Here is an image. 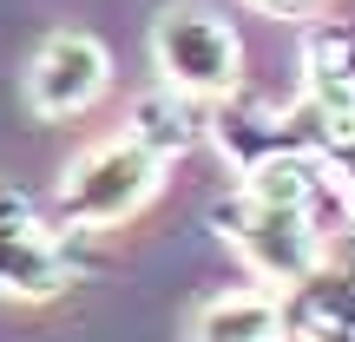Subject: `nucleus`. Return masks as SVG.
<instances>
[{
	"mask_svg": "<svg viewBox=\"0 0 355 342\" xmlns=\"http://www.w3.org/2000/svg\"><path fill=\"white\" fill-rule=\"evenodd\" d=\"M343 191H349V211H355V158L343 165Z\"/></svg>",
	"mask_w": 355,
	"mask_h": 342,
	"instance_id": "ddd939ff",
	"label": "nucleus"
},
{
	"mask_svg": "<svg viewBox=\"0 0 355 342\" xmlns=\"http://www.w3.org/2000/svg\"><path fill=\"white\" fill-rule=\"evenodd\" d=\"M79 237H86L79 224H46L40 211L0 224V296L7 303H53L86 270Z\"/></svg>",
	"mask_w": 355,
	"mask_h": 342,
	"instance_id": "423d86ee",
	"label": "nucleus"
},
{
	"mask_svg": "<svg viewBox=\"0 0 355 342\" xmlns=\"http://www.w3.org/2000/svg\"><path fill=\"white\" fill-rule=\"evenodd\" d=\"M204 119H211V105L204 99H184V92H171V86H158V92H145L139 105L125 112V132L139 145H152L158 158H184V152H198L204 145Z\"/></svg>",
	"mask_w": 355,
	"mask_h": 342,
	"instance_id": "9d476101",
	"label": "nucleus"
},
{
	"mask_svg": "<svg viewBox=\"0 0 355 342\" xmlns=\"http://www.w3.org/2000/svg\"><path fill=\"white\" fill-rule=\"evenodd\" d=\"M105 92H112V53H105V40L79 33V26L46 33L26 60V105L40 119H79Z\"/></svg>",
	"mask_w": 355,
	"mask_h": 342,
	"instance_id": "39448f33",
	"label": "nucleus"
},
{
	"mask_svg": "<svg viewBox=\"0 0 355 342\" xmlns=\"http://www.w3.org/2000/svg\"><path fill=\"white\" fill-rule=\"evenodd\" d=\"M243 7H257V13H270V20H309V13H316L322 0H243Z\"/></svg>",
	"mask_w": 355,
	"mask_h": 342,
	"instance_id": "9b49d317",
	"label": "nucleus"
},
{
	"mask_svg": "<svg viewBox=\"0 0 355 342\" xmlns=\"http://www.w3.org/2000/svg\"><path fill=\"white\" fill-rule=\"evenodd\" d=\"M204 139H211L217 152H224V165L243 178L250 165H263V158L303 145V126H296V105H257V99H243V86H237L230 99L211 105Z\"/></svg>",
	"mask_w": 355,
	"mask_h": 342,
	"instance_id": "6e6552de",
	"label": "nucleus"
},
{
	"mask_svg": "<svg viewBox=\"0 0 355 342\" xmlns=\"http://www.w3.org/2000/svg\"><path fill=\"white\" fill-rule=\"evenodd\" d=\"M152 66H158V86L217 105L243 86V33L217 7L178 0L152 20Z\"/></svg>",
	"mask_w": 355,
	"mask_h": 342,
	"instance_id": "7ed1b4c3",
	"label": "nucleus"
},
{
	"mask_svg": "<svg viewBox=\"0 0 355 342\" xmlns=\"http://www.w3.org/2000/svg\"><path fill=\"white\" fill-rule=\"evenodd\" d=\"M211 224L224 230V243L243 257V270H250L257 283H270V290L303 283L309 270L329 257V224H322L316 211H303V204L250 198L243 185L211 211Z\"/></svg>",
	"mask_w": 355,
	"mask_h": 342,
	"instance_id": "f03ea898",
	"label": "nucleus"
},
{
	"mask_svg": "<svg viewBox=\"0 0 355 342\" xmlns=\"http://www.w3.org/2000/svg\"><path fill=\"white\" fill-rule=\"evenodd\" d=\"M283 323L290 342H355V250H336L283 290Z\"/></svg>",
	"mask_w": 355,
	"mask_h": 342,
	"instance_id": "0eeeda50",
	"label": "nucleus"
},
{
	"mask_svg": "<svg viewBox=\"0 0 355 342\" xmlns=\"http://www.w3.org/2000/svg\"><path fill=\"white\" fill-rule=\"evenodd\" d=\"M33 211H40V204L26 198L20 185H7V178H0V224H13V217H33Z\"/></svg>",
	"mask_w": 355,
	"mask_h": 342,
	"instance_id": "f8f14e48",
	"label": "nucleus"
},
{
	"mask_svg": "<svg viewBox=\"0 0 355 342\" xmlns=\"http://www.w3.org/2000/svg\"><path fill=\"white\" fill-rule=\"evenodd\" d=\"M191 342H290L283 323V290L250 283V290H217L191 316Z\"/></svg>",
	"mask_w": 355,
	"mask_h": 342,
	"instance_id": "1a4fd4ad",
	"label": "nucleus"
},
{
	"mask_svg": "<svg viewBox=\"0 0 355 342\" xmlns=\"http://www.w3.org/2000/svg\"><path fill=\"white\" fill-rule=\"evenodd\" d=\"M165 178H171V158H158L152 145L119 132V139H99L92 152H79L73 165L60 171L53 211H60V224L112 230V224H132L145 204H158Z\"/></svg>",
	"mask_w": 355,
	"mask_h": 342,
	"instance_id": "f257e3e1",
	"label": "nucleus"
},
{
	"mask_svg": "<svg viewBox=\"0 0 355 342\" xmlns=\"http://www.w3.org/2000/svg\"><path fill=\"white\" fill-rule=\"evenodd\" d=\"M303 145L329 152L336 165L355 158V33L316 20L303 33V86H296Z\"/></svg>",
	"mask_w": 355,
	"mask_h": 342,
	"instance_id": "20e7f679",
	"label": "nucleus"
}]
</instances>
